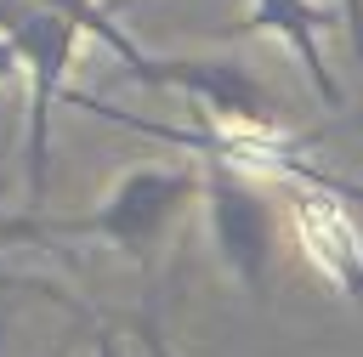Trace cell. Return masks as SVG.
I'll list each match as a JSON object with an SVG mask.
<instances>
[{"label":"cell","instance_id":"1","mask_svg":"<svg viewBox=\"0 0 363 357\" xmlns=\"http://www.w3.org/2000/svg\"><path fill=\"white\" fill-rule=\"evenodd\" d=\"M204 176L199 164H142V170H125L91 210H74V215H51V210H0V244H113L125 249L136 266L153 261V244L164 238V227L199 198Z\"/></svg>","mask_w":363,"mask_h":357},{"label":"cell","instance_id":"2","mask_svg":"<svg viewBox=\"0 0 363 357\" xmlns=\"http://www.w3.org/2000/svg\"><path fill=\"white\" fill-rule=\"evenodd\" d=\"M0 34H11L23 51V85H28L23 159H28V210H40L45 204V159H51V108L68 91V62H74L79 28L40 0H0Z\"/></svg>","mask_w":363,"mask_h":357},{"label":"cell","instance_id":"3","mask_svg":"<svg viewBox=\"0 0 363 357\" xmlns=\"http://www.w3.org/2000/svg\"><path fill=\"white\" fill-rule=\"evenodd\" d=\"M199 204H204V227H210V244H216V261L221 272L244 289V295H267V278H272V255H278V221H272V204L261 193L255 176L244 170H227L216 159H199Z\"/></svg>","mask_w":363,"mask_h":357},{"label":"cell","instance_id":"4","mask_svg":"<svg viewBox=\"0 0 363 357\" xmlns=\"http://www.w3.org/2000/svg\"><path fill=\"white\" fill-rule=\"evenodd\" d=\"M125 74L153 91H182L199 108V125L284 130V102L238 57H153V51H142L136 62H125Z\"/></svg>","mask_w":363,"mask_h":357},{"label":"cell","instance_id":"5","mask_svg":"<svg viewBox=\"0 0 363 357\" xmlns=\"http://www.w3.org/2000/svg\"><path fill=\"white\" fill-rule=\"evenodd\" d=\"M352 198L323 193V187H284V210H289V232L306 255V266L335 283L357 312H363V227L346 210Z\"/></svg>","mask_w":363,"mask_h":357},{"label":"cell","instance_id":"6","mask_svg":"<svg viewBox=\"0 0 363 357\" xmlns=\"http://www.w3.org/2000/svg\"><path fill=\"white\" fill-rule=\"evenodd\" d=\"M329 23H335V11L318 6V0H250V11L238 17L233 34H272V40H284V45L295 51V62L306 68L318 102H323V108H340L346 91H340V79H335V68H329V57H323Z\"/></svg>","mask_w":363,"mask_h":357},{"label":"cell","instance_id":"7","mask_svg":"<svg viewBox=\"0 0 363 357\" xmlns=\"http://www.w3.org/2000/svg\"><path fill=\"white\" fill-rule=\"evenodd\" d=\"M335 11H340V28H346L352 51L363 57V0H335Z\"/></svg>","mask_w":363,"mask_h":357},{"label":"cell","instance_id":"8","mask_svg":"<svg viewBox=\"0 0 363 357\" xmlns=\"http://www.w3.org/2000/svg\"><path fill=\"white\" fill-rule=\"evenodd\" d=\"M136 334H142V346H147L153 357H170V346H164V334H159V317H153V306H142V317H136Z\"/></svg>","mask_w":363,"mask_h":357},{"label":"cell","instance_id":"9","mask_svg":"<svg viewBox=\"0 0 363 357\" xmlns=\"http://www.w3.org/2000/svg\"><path fill=\"white\" fill-rule=\"evenodd\" d=\"M11 79H23V51L11 34H0V85H11Z\"/></svg>","mask_w":363,"mask_h":357},{"label":"cell","instance_id":"10","mask_svg":"<svg viewBox=\"0 0 363 357\" xmlns=\"http://www.w3.org/2000/svg\"><path fill=\"white\" fill-rule=\"evenodd\" d=\"M96 357H119V346H113V334H108V329H96Z\"/></svg>","mask_w":363,"mask_h":357},{"label":"cell","instance_id":"11","mask_svg":"<svg viewBox=\"0 0 363 357\" xmlns=\"http://www.w3.org/2000/svg\"><path fill=\"white\" fill-rule=\"evenodd\" d=\"M0 283H17V278H6V272H0Z\"/></svg>","mask_w":363,"mask_h":357}]
</instances>
